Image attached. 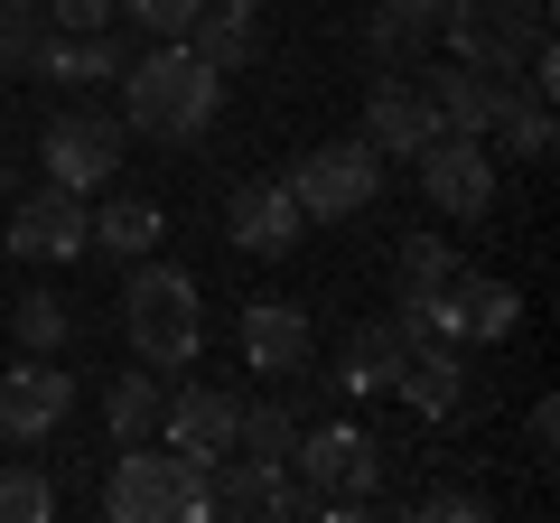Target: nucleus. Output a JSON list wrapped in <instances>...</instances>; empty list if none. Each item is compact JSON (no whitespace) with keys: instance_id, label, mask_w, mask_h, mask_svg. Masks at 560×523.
<instances>
[{"instance_id":"obj_1","label":"nucleus","mask_w":560,"mask_h":523,"mask_svg":"<svg viewBox=\"0 0 560 523\" xmlns=\"http://www.w3.org/2000/svg\"><path fill=\"white\" fill-rule=\"evenodd\" d=\"M215 113H224V75L187 38H168V47H150V57L121 66V121H131L140 141L187 150V141L215 131Z\"/></svg>"},{"instance_id":"obj_2","label":"nucleus","mask_w":560,"mask_h":523,"mask_svg":"<svg viewBox=\"0 0 560 523\" xmlns=\"http://www.w3.org/2000/svg\"><path fill=\"white\" fill-rule=\"evenodd\" d=\"M131 281H121V337L150 374H187L206 356V309H197V281H187L178 262H121Z\"/></svg>"},{"instance_id":"obj_3","label":"nucleus","mask_w":560,"mask_h":523,"mask_svg":"<svg viewBox=\"0 0 560 523\" xmlns=\"http://www.w3.org/2000/svg\"><path fill=\"white\" fill-rule=\"evenodd\" d=\"M103 514L113 523H215V496H206V467L178 458V449L131 440L103 477Z\"/></svg>"},{"instance_id":"obj_4","label":"nucleus","mask_w":560,"mask_h":523,"mask_svg":"<svg viewBox=\"0 0 560 523\" xmlns=\"http://www.w3.org/2000/svg\"><path fill=\"white\" fill-rule=\"evenodd\" d=\"M440 38H448V57L477 66V75H523V57L551 38V0H448Z\"/></svg>"},{"instance_id":"obj_5","label":"nucleus","mask_w":560,"mask_h":523,"mask_svg":"<svg viewBox=\"0 0 560 523\" xmlns=\"http://www.w3.org/2000/svg\"><path fill=\"white\" fill-rule=\"evenodd\" d=\"M121 160H131V121L103 113V103H66V113L38 131V168H47L57 187H75V197L113 187Z\"/></svg>"},{"instance_id":"obj_6","label":"nucleus","mask_w":560,"mask_h":523,"mask_svg":"<svg viewBox=\"0 0 560 523\" xmlns=\"http://www.w3.org/2000/svg\"><path fill=\"white\" fill-rule=\"evenodd\" d=\"M290 477L318 504H364L383 486V440L364 421H327V430H308V440H290Z\"/></svg>"},{"instance_id":"obj_7","label":"nucleus","mask_w":560,"mask_h":523,"mask_svg":"<svg viewBox=\"0 0 560 523\" xmlns=\"http://www.w3.org/2000/svg\"><path fill=\"white\" fill-rule=\"evenodd\" d=\"M290 197H300L308 224H355L364 206L383 197V160L364 141H318V150H300V168H290Z\"/></svg>"},{"instance_id":"obj_8","label":"nucleus","mask_w":560,"mask_h":523,"mask_svg":"<svg viewBox=\"0 0 560 523\" xmlns=\"http://www.w3.org/2000/svg\"><path fill=\"white\" fill-rule=\"evenodd\" d=\"M411 168H420V197L440 206L448 224H486L495 216V150H486L477 131H440Z\"/></svg>"},{"instance_id":"obj_9","label":"nucleus","mask_w":560,"mask_h":523,"mask_svg":"<svg viewBox=\"0 0 560 523\" xmlns=\"http://www.w3.org/2000/svg\"><path fill=\"white\" fill-rule=\"evenodd\" d=\"M84 224H94V206L75 197V187H57V178H38L20 206H10V224H0V243L20 262H75L84 253Z\"/></svg>"},{"instance_id":"obj_10","label":"nucleus","mask_w":560,"mask_h":523,"mask_svg":"<svg viewBox=\"0 0 560 523\" xmlns=\"http://www.w3.org/2000/svg\"><path fill=\"white\" fill-rule=\"evenodd\" d=\"M66 411H75V374H66L57 356H20L0 374V440L10 449H38Z\"/></svg>"},{"instance_id":"obj_11","label":"nucleus","mask_w":560,"mask_h":523,"mask_svg":"<svg viewBox=\"0 0 560 523\" xmlns=\"http://www.w3.org/2000/svg\"><path fill=\"white\" fill-rule=\"evenodd\" d=\"M121 66H131V38H121V28H84V38L47 28L38 57H28V75L57 84V94H103V84H121Z\"/></svg>"},{"instance_id":"obj_12","label":"nucleus","mask_w":560,"mask_h":523,"mask_svg":"<svg viewBox=\"0 0 560 523\" xmlns=\"http://www.w3.org/2000/svg\"><path fill=\"white\" fill-rule=\"evenodd\" d=\"M411 84L430 94V113H440V131H495L504 121V103H514V75H477V66H411Z\"/></svg>"},{"instance_id":"obj_13","label":"nucleus","mask_w":560,"mask_h":523,"mask_svg":"<svg viewBox=\"0 0 560 523\" xmlns=\"http://www.w3.org/2000/svg\"><path fill=\"white\" fill-rule=\"evenodd\" d=\"M234 403L243 393H224V383H178V393L160 403V440L178 449V458L215 467L224 449H234Z\"/></svg>"},{"instance_id":"obj_14","label":"nucleus","mask_w":560,"mask_h":523,"mask_svg":"<svg viewBox=\"0 0 560 523\" xmlns=\"http://www.w3.org/2000/svg\"><path fill=\"white\" fill-rule=\"evenodd\" d=\"M514 318H523V300L495 271H458V281L440 290V309H430V327H440L448 346H495V337H514Z\"/></svg>"},{"instance_id":"obj_15","label":"nucleus","mask_w":560,"mask_h":523,"mask_svg":"<svg viewBox=\"0 0 560 523\" xmlns=\"http://www.w3.org/2000/svg\"><path fill=\"white\" fill-rule=\"evenodd\" d=\"M374 160H420V150L440 141V113H430V94H420L411 75H383L374 103H364V131H355Z\"/></svg>"},{"instance_id":"obj_16","label":"nucleus","mask_w":560,"mask_h":523,"mask_svg":"<svg viewBox=\"0 0 560 523\" xmlns=\"http://www.w3.org/2000/svg\"><path fill=\"white\" fill-rule=\"evenodd\" d=\"M308 356H318V327H308L300 300H253L243 309V364L253 374H308Z\"/></svg>"},{"instance_id":"obj_17","label":"nucleus","mask_w":560,"mask_h":523,"mask_svg":"<svg viewBox=\"0 0 560 523\" xmlns=\"http://www.w3.org/2000/svg\"><path fill=\"white\" fill-rule=\"evenodd\" d=\"M224 234L243 243V253H290V243L308 234L300 197H290V178H243L234 197H224Z\"/></svg>"},{"instance_id":"obj_18","label":"nucleus","mask_w":560,"mask_h":523,"mask_svg":"<svg viewBox=\"0 0 560 523\" xmlns=\"http://www.w3.org/2000/svg\"><path fill=\"white\" fill-rule=\"evenodd\" d=\"M393 393L420 411V421H458V411H467V346H448V337H420L411 356H401Z\"/></svg>"},{"instance_id":"obj_19","label":"nucleus","mask_w":560,"mask_h":523,"mask_svg":"<svg viewBox=\"0 0 560 523\" xmlns=\"http://www.w3.org/2000/svg\"><path fill=\"white\" fill-rule=\"evenodd\" d=\"M401 356H411V337H401L393 309H383V318H355V327H346V346H337V374H327V383H337V393H355V403H364V393H393Z\"/></svg>"},{"instance_id":"obj_20","label":"nucleus","mask_w":560,"mask_h":523,"mask_svg":"<svg viewBox=\"0 0 560 523\" xmlns=\"http://www.w3.org/2000/svg\"><path fill=\"white\" fill-rule=\"evenodd\" d=\"M187 47H197L215 75H243V66L261 57V0H197V28H187Z\"/></svg>"},{"instance_id":"obj_21","label":"nucleus","mask_w":560,"mask_h":523,"mask_svg":"<svg viewBox=\"0 0 560 523\" xmlns=\"http://www.w3.org/2000/svg\"><path fill=\"white\" fill-rule=\"evenodd\" d=\"M160 234H168V216H160V197H113L94 224H84V253H113V262H140V253H160Z\"/></svg>"},{"instance_id":"obj_22","label":"nucleus","mask_w":560,"mask_h":523,"mask_svg":"<svg viewBox=\"0 0 560 523\" xmlns=\"http://www.w3.org/2000/svg\"><path fill=\"white\" fill-rule=\"evenodd\" d=\"M160 374L140 364V374H113L103 383V430H113V449H131V440H160Z\"/></svg>"},{"instance_id":"obj_23","label":"nucleus","mask_w":560,"mask_h":523,"mask_svg":"<svg viewBox=\"0 0 560 523\" xmlns=\"http://www.w3.org/2000/svg\"><path fill=\"white\" fill-rule=\"evenodd\" d=\"M364 47L383 57V75H411V66H430V28L401 20L393 0H374V10H364Z\"/></svg>"},{"instance_id":"obj_24","label":"nucleus","mask_w":560,"mask_h":523,"mask_svg":"<svg viewBox=\"0 0 560 523\" xmlns=\"http://www.w3.org/2000/svg\"><path fill=\"white\" fill-rule=\"evenodd\" d=\"M290 440H300V411L290 403H234V449L243 458H280L290 467Z\"/></svg>"},{"instance_id":"obj_25","label":"nucleus","mask_w":560,"mask_h":523,"mask_svg":"<svg viewBox=\"0 0 560 523\" xmlns=\"http://www.w3.org/2000/svg\"><path fill=\"white\" fill-rule=\"evenodd\" d=\"M10 337H20V356H66L75 318H66V300H57V290H28V300L10 309Z\"/></svg>"},{"instance_id":"obj_26","label":"nucleus","mask_w":560,"mask_h":523,"mask_svg":"<svg viewBox=\"0 0 560 523\" xmlns=\"http://www.w3.org/2000/svg\"><path fill=\"white\" fill-rule=\"evenodd\" d=\"M47 514H57V486H47V467L10 458V467H0V523H47Z\"/></svg>"},{"instance_id":"obj_27","label":"nucleus","mask_w":560,"mask_h":523,"mask_svg":"<svg viewBox=\"0 0 560 523\" xmlns=\"http://www.w3.org/2000/svg\"><path fill=\"white\" fill-rule=\"evenodd\" d=\"M38 38H47V10H38V0H0V75H28Z\"/></svg>"},{"instance_id":"obj_28","label":"nucleus","mask_w":560,"mask_h":523,"mask_svg":"<svg viewBox=\"0 0 560 523\" xmlns=\"http://www.w3.org/2000/svg\"><path fill=\"white\" fill-rule=\"evenodd\" d=\"M113 20H131V38L168 47V38H187V28H197V0H113Z\"/></svg>"},{"instance_id":"obj_29","label":"nucleus","mask_w":560,"mask_h":523,"mask_svg":"<svg viewBox=\"0 0 560 523\" xmlns=\"http://www.w3.org/2000/svg\"><path fill=\"white\" fill-rule=\"evenodd\" d=\"M495 131H504V150H514V160H551V103H541V94H514Z\"/></svg>"},{"instance_id":"obj_30","label":"nucleus","mask_w":560,"mask_h":523,"mask_svg":"<svg viewBox=\"0 0 560 523\" xmlns=\"http://www.w3.org/2000/svg\"><path fill=\"white\" fill-rule=\"evenodd\" d=\"M420 523H486L477 486H420Z\"/></svg>"},{"instance_id":"obj_31","label":"nucleus","mask_w":560,"mask_h":523,"mask_svg":"<svg viewBox=\"0 0 560 523\" xmlns=\"http://www.w3.org/2000/svg\"><path fill=\"white\" fill-rule=\"evenodd\" d=\"M47 28H66V38H84V28H113V0H38Z\"/></svg>"},{"instance_id":"obj_32","label":"nucleus","mask_w":560,"mask_h":523,"mask_svg":"<svg viewBox=\"0 0 560 523\" xmlns=\"http://www.w3.org/2000/svg\"><path fill=\"white\" fill-rule=\"evenodd\" d=\"M523 440H533L541 458H551V449H560V403H533V421H523Z\"/></svg>"},{"instance_id":"obj_33","label":"nucleus","mask_w":560,"mask_h":523,"mask_svg":"<svg viewBox=\"0 0 560 523\" xmlns=\"http://www.w3.org/2000/svg\"><path fill=\"white\" fill-rule=\"evenodd\" d=\"M393 10H401V20H420V28H440V10H448V0H393Z\"/></svg>"},{"instance_id":"obj_34","label":"nucleus","mask_w":560,"mask_h":523,"mask_svg":"<svg viewBox=\"0 0 560 523\" xmlns=\"http://www.w3.org/2000/svg\"><path fill=\"white\" fill-rule=\"evenodd\" d=\"M0 187H20V160H10V150H0Z\"/></svg>"},{"instance_id":"obj_35","label":"nucleus","mask_w":560,"mask_h":523,"mask_svg":"<svg viewBox=\"0 0 560 523\" xmlns=\"http://www.w3.org/2000/svg\"><path fill=\"white\" fill-rule=\"evenodd\" d=\"M355 10H374V0H355Z\"/></svg>"}]
</instances>
